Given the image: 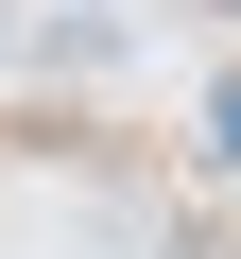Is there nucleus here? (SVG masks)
<instances>
[{"label":"nucleus","instance_id":"nucleus-1","mask_svg":"<svg viewBox=\"0 0 241 259\" xmlns=\"http://www.w3.org/2000/svg\"><path fill=\"white\" fill-rule=\"evenodd\" d=\"M224 18H241V0H224Z\"/></svg>","mask_w":241,"mask_h":259}]
</instances>
